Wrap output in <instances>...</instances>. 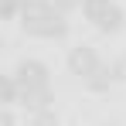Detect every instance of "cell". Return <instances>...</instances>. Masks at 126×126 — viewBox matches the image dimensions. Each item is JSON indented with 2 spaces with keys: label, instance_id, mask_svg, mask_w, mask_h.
Wrapping results in <instances>:
<instances>
[{
  "label": "cell",
  "instance_id": "11",
  "mask_svg": "<svg viewBox=\"0 0 126 126\" xmlns=\"http://www.w3.org/2000/svg\"><path fill=\"white\" fill-rule=\"evenodd\" d=\"M51 7H58L62 14H68L72 7H82V0H51Z\"/></svg>",
  "mask_w": 126,
  "mask_h": 126
},
{
  "label": "cell",
  "instance_id": "9",
  "mask_svg": "<svg viewBox=\"0 0 126 126\" xmlns=\"http://www.w3.org/2000/svg\"><path fill=\"white\" fill-rule=\"evenodd\" d=\"M31 126H58L55 109H41V112H31Z\"/></svg>",
  "mask_w": 126,
  "mask_h": 126
},
{
  "label": "cell",
  "instance_id": "10",
  "mask_svg": "<svg viewBox=\"0 0 126 126\" xmlns=\"http://www.w3.org/2000/svg\"><path fill=\"white\" fill-rule=\"evenodd\" d=\"M109 68H112V75H116V82H126V55H123V58H116V62L109 65Z\"/></svg>",
  "mask_w": 126,
  "mask_h": 126
},
{
  "label": "cell",
  "instance_id": "13",
  "mask_svg": "<svg viewBox=\"0 0 126 126\" xmlns=\"http://www.w3.org/2000/svg\"><path fill=\"white\" fill-rule=\"evenodd\" d=\"M34 3H51V0H24V7H34Z\"/></svg>",
  "mask_w": 126,
  "mask_h": 126
},
{
  "label": "cell",
  "instance_id": "3",
  "mask_svg": "<svg viewBox=\"0 0 126 126\" xmlns=\"http://www.w3.org/2000/svg\"><path fill=\"white\" fill-rule=\"evenodd\" d=\"M14 79L21 85V92H27V89H48L51 85V72H48V65L34 62V58H24L14 68Z\"/></svg>",
  "mask_w": 126,
  "mask_h": 126
},
{
  "label": "cell",
  "instance_id": "1",
  "mask_svg": "<svg viewBox=\"0 0 126 126\" xmlns=\"http://www.w3.org/2000/svg\"><path fill=\"white\" fill-rule=\"evenodd\" d=\"M21 27L24 34L31 38H44V41H62L68 34V21L58 7L51 3H34V7H24L21 10Z\"/></svg>",
  "mask_w": 126,
  "mask_h": 126
},
{
  "label": "cell",
  "instance_id": "2",
  "mask_svg": "<svg viewBox=\"0 0 126 126\" xmlns=\"http://www.w3.org/2000/svg\"><path fill=\"white\" fill-rule=\"evenodd\" d=\"M82 14H85V21L95 31H102V34H116L123 27V10L112 0H82Z\"/></svg>",
  "mask_w": 126,
  "mask_h": 126
},
{
  "label": "cell",
  "instance_id": "4",
  "mask_svg": "<svg viewBox=\"0 0 126 126\" xmlns=\"http://www.w3.org/2000/svg\"><path fill=\"white\" fill-rule=\"evenodd\" d=\"M102 62H99V55H95V48H89V44H79V48H72L68 51V72L72 75H79V79H89L92 72H99Z\"/></svg>",
  "mask_w": 126,
  "mask_h": 126
},
{
  "label": "cell",
  "instance_id": "7",
  "mask_svg": "<svg viewBox=\"0 0 126 126\" xmlns=\"http://www.w3.org/2000/svg\"><path fill=\"white\" fill-rule=\"evenodd\" d=\"M14 102H21V85L14 75H3V106H14Z\"/></svg>",
  "mask_w": 126,
  "mask_h": 126
},
{
  "label": "cell",
  "instance_id": "12",
  "mask_svg": "<svg viewBox=\"0 0 126 126\" xmlns=\"http://www.w3.org/2000/svg\"><path fill=\"white\" fill-rule=\"evenodd\" d=\"M0 126H14V116H10V106H3V112H0Z\"/></svg>",
  "mask_w": 126,
  "mask_h": 126
},
{
  "label": "cell",
  "instance_id": "14",
  "mask_svg": "<svg viewBox=\"0 0 126 126\" xmlns=\"http://www.w3.org/2000/svg\"><path fill=\"white\" fill-rule=\"evenodd\" d=\"M106 126H109V123H106Z\"/></svg>",
  "mask_w": 126,
  "mask_h": 126
},
{
  "label": "cell",
  "instance_id": "6",
  "mask_svg": "<svg viewBox=\"0 0 126 126\" xmlns=\"http://www.w3.org/2000/svg\"><path fill=\"white\" fill-rule=\"evenodd\" d=\"M116 82V75H112V68L109 65H102L99 72H92L89 79H85V89L89 92H109V85Z\"/></svg>",
  "mask_w": 126,
  "mask_h": 126
},
{
  "label": "cell",
  "instance_id": "8",
  "mask_svg": "<svg viewBox=\"0 0 126 126\" xmlns=\"http://www.w3.org/2000/svg\"><path fill=\"white\" fill-rule=\"evenodd\" d=\"M21 10H24V0H0V14H3V21L21 17Z\"/></svg>",
  "mask_w": 126,
  "mask_h": 126
},
{
  "label": "cell",
  "instance_id": "5",
  "mask_svg": "<svg viewBox=\"0 0 126 126\" xmlns=\"http://www.w3.org/2000/svg\"><path fill=\"white\" fill-rule=\"evenodd\" d=\"M21 106L27 112L51 109V85H48V89H27V92H21Z\"/></svg>",
  "mask_w": 126,
  "mask_h": 126
}]
</instances>
